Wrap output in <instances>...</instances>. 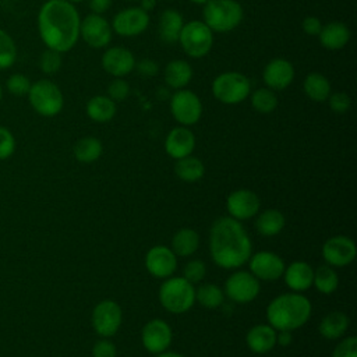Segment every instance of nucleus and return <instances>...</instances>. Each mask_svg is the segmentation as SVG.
I'll list each match as a JSON object with an SVG mask.
<instances>
[{
  "label": "nucleus",
  "mask_w": 357,
  "mask_h": 357,
  "mask_svg": "<svg viewBox=\"0 0 357 357\" xmlns=\"http://www.w3.org/2000/svg\"><path fill=\"white\" fill-rule=\"evenodd\" d=\"M134 68L142 77H153L158 73V64L151 59H142L141 61L135 63Z\"/></svg>",
  "instance_id": "47"
},
{
  "label": "nucleus",
  "mask_w": 357,
  "mask_h": 357,
  "mask_svg": "<svg viewBox=\"0 0 357 357\" xmlns=\"http://www.w3.org/2000/svg\"><path fill=\"white\" fill-rule=\"evenodd\" d=\"M184 25L183 15L173 8H167L162 11L159 17V36L165 43H176L178 42V36L181 28Z\"/></svg>",
  "instance_id": "25"
},
{
  "label": "nucleus",
  "mask_w": 357,
  "mask_h": 357,
  "mask_svg": "<svg viewBox=\"0 0 357 357\" xmlns=\"http://www.w3.org/2000/svg\"><path fill=\"white\" fill-rule=\"evenodd\" d=\"M100 63L107 74L116 78H121L134 70L135 57L126 47L112 46L103 53Z\"/></svg>",
  "instance_id": "19"
},
{
  "label": "nucleus",
  "mask_w": 357,
  "mask_h": 357,
  "mask_svg": "<svg viewBox=\"0 0 357 357\" xmlns=\"http://www.w3.org/2000/svg\"><path fill=\"white\" fill-rule=\"evenodd\" d=\"M284 223H286V219L280 211L266 209L257 218L255 227L259 234L265 237H272L279 234L283 230Z\"/></svg>",
  "instance_id": "31"
},
{
  "label": "nucleus",
  "mask_w": 357,
  "mask_h": 357,
  "mask_svg": "<svg viewBox=\"0 0 357 357\" xmlns=\"http://www.w3.org/2000/svg\"><path fill=\"white\" fill-rule=\"evenodd\" d=\"M322 257L331 266H346L356 258V244L347 236H333L324 243Z\"/></svg>",
  "instance_id": "15"
},
{
  "label": "nucleus",
  "mask_w": 357,
  "mask_h": 357,
  "mask_svg": "<svg viewBox=\"0 0 357 357\" xmlns=\"http://www.w3.org/2000/svg\"><path fill=\"white\" fill-rule=\"evenodd\" d=\"M311 310V303L305 296L284 293L269 303L266 317L275 331H294L310 319Z\"/></svg>",
  "instance_id": "3"
},
{
  "label": "nucleus",
  "mask_w": 357,
  "mask_h": 357,
  "mask_svg": "<svg viewBox=\"0 0 357 357\" xmlns=\"http://www.w3.org/2000/svg\"><path fill=\"white\" fill-rule=\"evenodd\" d=\"M159 301L172 314H183L195 303V289L183 276H170L160 284Z\"/></svg>",
  "instance_id": "5"
},
{
  "label": "nucleus",
  "mask_w": 357,
  "mask_h": 357,
  "mask_svg": "<svg viewBox=\"0 0 357 357\" xmlns=\"http://www.w3.org/2000/svg\"><path fill=\"white\" fill-rule=\"evenodd\" d=\"M190 1H192V3H195V4H205L208 0H190Z\"/></svg>",
  "instance_id": "52"
},
{
  "label": "nucleus",
  "mask_w": 357,
  "mask_h": 357,
  "mask_svg": "<svg viewBox=\"0 0 357 357\" xmlns=\"http://www.w3.org/2000/svg\"><path fill=\"white\" fill-rule=\"evenodd\" d=\"M178 42L185 54L192 59H201L212 49L213 32L204 21L194 20L183 25Z\"/></svg>",
  "instance_id": "8"
},
{
  "label": "nucleus",
  "mask_w": 357,
  "mask_h": 357,
  "mask_svg": "<svg viewBox=\"0 0 357 357\" xmlns=\"http://www.w3.org/2000/svg\"><path fill=\"white\" fill-rule=\"evenodd\" d=\"M199 236L195 230L184 227L174 233L172 238V251L177 257H188L198 250Z\"/></svg>",
  "instance_id": "30"
},
{
  "label": "nucleus",
  "mask_w": 357,
  "mask_h": 357,
  "mask_svg": "<svg viewBox=\"0 0 357 357\" xmlns=\"http://www.w3.org/2000/svg\"><path fill=\"white\" fill-rule=\"evenodd\" d=\"M204 22L212 32H229L243 20V7L236 0H208L204 4Z\"/></svg>",
  "instance_id": "4"
},
{
  "label": "nucleus",
  "mask_w": 357,
  "mask_h": 357,
  "mask_svg": "<svg viewBox=\"0 0 357 357\" xmlns=\"http://www.w3.org/2000/svg\"><path fill=\"white\" fill-rule=\"evenodd\" d=\"M102 142L95 137H82L74 145V156L81 163H92L102 155Z\"/></svg>",
  "instance_id": "33"
},
{
  "label": "nucleus",
  "mask_w": 357,
  "mask_h": 357,
  "mask_svg": "<svg viewBox=\"0 0 357 357\" xmlns=\"http://www.w3.org/2000/svg\"><path fill=\"white\" fill-rule=\"evenodd\" d=\"M93 357H116V346L107 339L98 340L92 347Z\"/></svg>",
  "instance_id": "45"
},
{
  "label": "nucleus",
  "mask_w": 357,
  "mask_h": 357,
  "mask_svg": "<svg viewBox=\"0 0 357 357\" xmlns=\"http://www.w3.org/2000/svg\"><path fill=\"white\" fill-rule=\"evenodd\" d=\"M85 112L91 120L96 123H106L116 114V102L109 96L96 95L86 102Z\"/></svg>",
  "instance_id": "28"
},
{
  "label": "nucleus",
  "mask_w": 357,
  "mask_h": 357,
  "mask_svg": "<svg viewBox=\"0 0 357 357\" xmlns=\"http://www.w3.org/2000/svg\"><path fill=\"white\" fill-rule=\"evenodd\" d=\"M81 18L73 3L46 0L38 14V31L47 49L60 53L73 49L79 38Z\"/></svg>",
  "instance_id": "1"
},
{
  "label": "nucleus",
  "mask_w": 357,
  "mask_h": 357,
  "mask_svg": "<svg viewBox=\"0 0 357 357\" xmlns=\"http://www.w3.org/2000/svg\"><path fill=\"white\" fill-rule=\"evenodd\" d=\"M192 78V68L185 60H172L165 67V82L173 89L185 88Z\"/></svg>",
  "instance_id": "26"
},
{
  "label": "nucleus",
  "mask_w": 357,
  "mask_h": 357,
  "mask_svg": "<svg viewBox=\"0 0 357 357\" xmlns=\"http://www.w3.org/2000/svg\"><path fill=\"white\" fill-rule=\"evenodd\" d=\"M112 6V0H88V7L93 14L102 15Z\"/></svg>",
  "instance_id": "48"
},
{
  "label": "nucleus",
  "mask_w": 357,
  "mask_h": 357,
  "mask_svg": "<svg viewBox=\"0 0 357 357\" xmlns=\"http://www.w3.org/2000/svg\"><path fill=\"white\" fill-rule=\"evenodd\" d=\"M226 206L230 216L236 220H247L257 215L261 202L258 195L247 188H240L229 194Z\"/></svg>",
  "instance_id": "16"
},
{
  "label": "nucleus",
  "mask_w": 357,
  "mask_h": 357,
  "mask_svg": "<svg viewBox=\"0 0 357 357\" xmlns=\"http://www.w3.org/2000/svg\"><path fill=\"white\" fill-rule=\"evenodd\" d=\"M305 95L314 102H325L331 95V82L321 73H310L303 82Z\"/></svg>",
  "instance_id": "29"
},
{
  "label": "nucleus",
  "mask_w": 357,
  "mask_h": 357,
  "mask_svg": "<svg viewBox=\"0 0 357 357\" xmlns=\"http://www.w3.org/2000/svg\"><path fill=\"white\" fill-rule=\"evenodd\" d=\"M195 148V137L192 131L184 126L174 127L165 139V151L173 159H181L192 153Z\"/></svg>",
  "instance_id": "21"
},
{
  "label": "nucleus",
  "mask_w": 357,
  "mask_h": 357,
  "mask_svg": "<svg viewBox=\"0 0 357 357\" xmlns=\"http://www.w3.org/2000/svg\"><path fill=\"white\" fill-rule=\"evenodd\" d=\"M251 92L250 79L237 71L219 74L212 82L213 96L225 105H237L245 100Z\"/></svg>",
  "instance_id": "7"
},
{
  "label": "nucleus",
  "mask_w": 357,
  "mask_h": 357,
  "mask_svg": "<svg viewBox=\"0 0 357 357\" xmlns=\"http://www.w3.org/2000/svg\"><path fill=\"white\" fill-rule=\"evenodd\" d=\"M252 243L240 220L220 216L213 222L209 231V252L218 266L238 268L250 259Z\"/></svg>",
  "instance_id": "2"
},
{
  "label": "nucleus",
  "mask_w": 357,
  "mask_h": 357,
  "mask_svg": "<svg viewBox=\"0 0 357 357\" xmlns=\"http://www.w3.org/2000/svg\"><path fill=\"white\" fill-rule=\"evenodd\" d=\"M350 36H351L350 29L343 22L332 21V22L322 25L318 39L325 49L339 50V49H343L349 43Z\"/></svg>",
  "instance_id": "24"
},
{
  "label": "nucleus",
  "mask_w": 357,
  "mask_h": 357,
  "mask_svg": "<svg viewBox=\"0 0 357 357\" xmlns=\"http://www.w3.org/2000/svg\"><path fill=\"white\" fill-rule=\"evenodd\" d=\"M6 86H7V91H8L11 95L24 96V95H28V92H29L31 81H29V78H28L25 74L14 73V74H11V75L7 78Z\"/></svg>",
  "instance_id": "39"
},
{
  "label": "nucleus",
  "mask_w": 357,
  "mask_h": 357,
  "mask_svg": "<svg viewBox=\"0 0 357 357\" xmlns=\"http://www.w3.org/2000/svg\"><path fill=\"white\" fill-rule=\"evenodd\" d=\"M312 284L317 287V290L322 294H331L336 290L339 284V278L336 272L328 266L322 265L314 271V278H312Z\"/></svg>",
  "instance_id": "35"
},
{
  "label": "nucleus",
  "mask_w": 357,
  "mask_h": 357,
  "mask_svg": "<svg viewBox=\"0 0 357 357\" xmlns=\"http://www.w3.org/2000/svg\"><path fill=\"white\" fill-rule=\"evenodd\" d=\"M67 1H70V3H79V1H82V0H67Z\"/></svg>",
  "instance_id": "53"
},
{
  "label": "nucleus",
  "mask_w": 357,
  "mask_h": 357,
  "mask_svg": "<svg viewBox=\"0 0 357 357\" xmlns=\"http://www.w3.org/2000/svg\"><path fill=\"white\" fill-rule=\"evenodd\" d=\"M1 96H3V88H1V84H0V100H1Z\"/></svg>",
  "instance_id": "54"
},
{
  "label": "nucleus",
  "mask_w": 357,
  "mask_h": 357,
  "mask_svg": "<svg viewBox=\"0 0 357 357\" xmlns=\"http://www.w3.org/2000/svg\"><path fill=\"white\" fill-rule=\"evenodd\" d=\"M261 286L259 280L251 273L245 271H238L231 273L225 283L226 296L240 304L250 303L259 294Z\"/></svg>",
  "instance_id": "11"
},
{
  "label": "nucleus",
  "mask_w": 357,
  "mask_h": 357,
  "mask_svg": "<svg viewBox=\"0 0 357 357\" xmlns=\"http://www.w3.org/2000/svg\"><path fill=\"white\" fill-rule=\"evenodd\" d=\"M349 328V317L340 311H332L325 315L318 326L322 337L328 340H336L344 335Z\"/></svg>",
  "instance_id": "27"
},
{
  "label": "nucleus",
  "mask_w": 357,
  "mask_h": 357,
  "mask_svg": "<svg viewBox=\"0 0 357 357\" xmlns=\"http://www.w3.org/2000/svg\"><path fill=\"white\" fill-rule=\"evenodd\" d=\"M206 273V265L201 259H192L185 264L183 269V278L190 283H199Z\"/></svg>",
  "instance_id": "40"
},
{
  "label": "nucleus",
  "mask_w": 357,
  "mask_h": 357,
  "mask_svg": "<svg viewBox=\"0 0 357 357\" xmlns=\"http://www.w3.org/2000/svg\"><path fill=\"white\" fill-rule=\"evenodd\" d=\"M284 261L275 252L259 251L250 257V272L262 280H276L283 276Z\"/></svg>",
  "instance_id": "18"
},
{
  "label": "nucleus",
  "mask_w": 357,
  "mask_h": 357,
  "mask_svg": "<svg viewBox=\"0 0 357 357\" xmlns=\"http://www.w3.org/2000/svg\"><path fill=\"white\" fill-rule=\"evenodd\" d=\"M170 112L176 121L188 127L195 124L202 114L201 99L188 89H177L170 99Z\"/></svg>",
  "instance_id": "9"
},
{
  "label": "nucleus",
  "mask_w": 357,
  "mask_h": 357,
  "mask_svg": "<svg viewBox=\"0 0 357 357\" xmlns=\"http://www.w3.org/2000/svg\"><path fill=\"white\" fill-rule=\"evenodd\" d=\"M17 60V45L8 32L0 29V70L10 68Z\"/></svg>",
  "instance_id": "37"
},
{
  "label": "nucleus",
  "mask_w": 357,
  "mask_h": 357,
  "mask_svg": "<svg viewBox=\"0 0 357 357\" xmlns=\"http://www.w3.org/2000/svg\"><path fill=\"white\" fill-rule=\"evenodd\" d=\"M332 357H357V337L347 336L340 340L336 344Z\"/></svg>",
  "instance_id": "43"
},
{
  "label": "nucleus",
  "mask_w": 357,
  "mask_h": 357,
  "mask_svg": "<svg viewBox=\"0 0 357 357\" xmlns=\"http://www.w3.org/2000/svg\"><path fill=\"white\" fill-rule=\"evenodd\" d=\"M61 53L53 49H46L40 57H39V67L42 70V73L52 75L54 73H57L61 67Z\"/></svg>",
  "instance_id": "38"
},
{
  "label": "nucleus",
  "mask_w": 357,
  "mask_h": 357,
  "mask_svg": "<svg viewBox=\"0 0 357 357\" xmlns=\"http://www.w3.org/2000/svg\"><path fill=\"white\" fill-rule=\"evenodd\" d=\"M245 342L252 353L265 354L276 344V331L266 324L255 325L247 332Z\"/></svg>",
  "instance_id": "23"
},
{
  "label": "nucleus",
  "mask_w": 357,
  "mask_h": 357,
  "mask_svg": "<svg viewBox=\"0 0 357 357\" xmlns=\"http://www.w3.org/2000/svg\"><path fill=\"white\" fill-rule=\"evenodd\" d=\"M121 321V308L113 300H103L98 303L92 311V326L102 337L113 336L120 329Z\"/></svg>",
  "instance_id": "10"
},
{
  "label": "nucleus",
  "mask_w": 357,
  "mask_h": 357,
  "mask_svg": "<svg viewBox=\"0 0 357 357\" xmlns=\"http://www.w3.org/2000/svg\"><path fill=\"white\" fill-rule=\"evenodd\" d=\"M128 1H132V0H128Z\"/></svg>",
  "instance_id": "55"
},
{
  "label": "nucleus",
  "mask_w": 357,
  "mask_h": 357,
  "mask_svg": "<svg viewBox=\"0 0 357 357\" xmlns=\"http://www.w3.org/2000/svg\"><path fill=\"white\" fill-rule=\"evenodd\" d=\"M284 283L294 291H304L312 286L314 269L304 261H294L283 272Z\"/></svg>",
  "instance_id": "22"
},
{
  "label": "nucleus",
  "mask_w": 357,
  "mask_h": 357,
  "mask_svg": "<svg viewBox=\"0 0 357 357\" xmlns=\"http://www.w3.org/2000/svg\"><path fill=\"white\" fill-rule=\"evenodd\" d=\"M130 95V85L123 78H116L107 85V96L114 102H121Z\"/></svg>",
  "instance_id": "42"
},
{
  "label": "nucleus",
  "mask_w": 357,
  "mask_h": 357,
  "mask_svg": "<svg viewBox=\"0 0 357 357\" xmlns=\"http://www.w3.org/2000/svg\"><path fill=\"white\" fill-rule=\"evenodd\" d=\"M326 100L329 102L331 110L335 112V113H339V114L349 112V109L351 106V99L346 92L331 93Z\"/></svg>",
  "instance_id": "44"
},
{
  "label": "nucleus",
  "mask_w": 357,
  "mask_h": 357,
  "mask_svg": "<svg viewBox=\"0 0 357 357\" xmlns=\"http://www.w3.org/2000/svg\"><path fill=\"white\" fill-rule=\"evenodd\" d=\"M291 331H276V343L280 346H289L291 343Z\"/></svg>",
  "instance_id": "49"
},
{
  "label": "nucleus",
  "mask_w": 357,
  "mask_h": 357,
  "mask_svg": "<svg viewBox=\"0 0 357 357\" xmlns=\"http://www.w3.org/2000/svg\"><path fill=\"white\" fill-rule=\"evenodd\" d=\"M145 266L155 278H170L177 268V255L166 245H155L145 255Z\"/></svg>",
  "instance_id": "17"
},
{
  "label": "nucleus",
  "mask_w": 357,
  "mask_h": 357,
  "mask_svg": "<svg viewBox=\"0 0 357 357\" xmlns=\"http://www.w3.org/2000/svg\"><path fill=\"white\" fill-rule=\"evenodd\" d=\"M225 298L223 290L215 283H204L195 290V300L205 308L213 310L222 305Z\"/></svg>",
  "instance_id": "34"
},
{
  "label": "nucleus",
  "mask_w": 357,
  "mask_h": 357,
  "mask_svg": "<svg viewBox=\"0 0 357 357\" xmlns=\"http://www.w3.org/2000/svg\"><path fill=\"white\" fill-rule=\"evenodd\" d=\"M156 6V0H141V4H139V8H142L144 11L149 13L155 8Z\"/></svg>",
  "instance_id": "50"
},
{
  "label": "nucleus",
  "mask_w": 357,
  "mask_h": 357,
  "mask_svg": "<svg viewBox=\"0 0 357 357\" xmlns=\"http://www.w3.org/2000/svg\"><path fill=\"white\" fill-rule=\"evenodd\" d=\"M251 106L258 113H272L278 106V96L269 88H258L251 93Z\"/></svg>",
  "instance_id": "36"
},
{
  "label": "nucleus",
  "mask_w": 357,
  "mask_h": 357,
  "mask_svg": "<svg viewBox=\"0 0 357 357\" xmlns=\"http://www.w3.org/2000/svg\"><path fill=\"white\" fill-rule=\"evenodd\" d=\"M156 357H184L178 353H173V351H163V353H159L156 354Z\"/></svg>",
  "instance_id": "51"
},
{
  "label": "nucleus",
  "mask_w": 357,
  "mask_h": 357,
  "mask_svg": "<svg viewBox=\"0 0 357 357\" xmlns=\"http://www.w3.org/2000/svg\"><path fill=\"white\" fill-rule=\"evenodd\" d=\"M15 146L14 134L7 127L0 126V160L8 159L15 152Z\"/></svg>",
  "instance_id": "41"
},
{
  "label": "nucleus",
  "mask_w": 357,
  "mask_h": 357,
  "mask_svg": "<svg viewBox=\"0 0 357 357\" xmlns=\"http://www.w3.org/2000/svg\"><path fill=\"white\" fill-rule=\"evenodd\" d=\"M301 26H303V31H304L307 35H310V36H318L319 32H321V29H322V22H321L319 18L310 15V17H305V18L303 20Z\"/></svg>",
  "instance_id": "46"
},
{
  "label": "nucleus",
  "mask_w": 357,
  "mask_h": 357,
  "mask_svg": "<svg viewBox=\"0 0 357 357\" xmlns=\"http://www.w3.org/2000/svg\"><path fill=\"white\" fill-rule=\"evenodd\" d=\"M148 25L149 14L139 7H130L121 10L114 15L112 21L113 32L124 38L141 35L148 28Z\"/></svg>",
  "instance_id": "13"
},
{
  "label": "nucleus",
  "mask_w": 357,
  "mask_h": 357,
  "mask_svg": "<svg viewBox=\"0 0 357 357\" xmlns=\"http://www.w3.org/2000/svg\"><path fill=\"white\" fill-rule=\"evenodd\" d=\"M112 32L110 22L105 17L93 13L86 15L79 25V36L93 49L106 47L112 40Z\"/></svg>",
  "instance_id": "12"
},
{
  "label": "nucleus",
  "mask_w": 357,
  "mask_h": 357,
  "mask_svg": "<svg viewBox=\"0 0 357 357\" xmlns=\"http://www.w3.org/2000/svg\"><path fill=\"white\" fill-rule=\"evenodd\" d=\"M28 100L32 109L43 117L59 114L64 106V98L60 88L50 79H38L31 84Z\"/></svg>",
  "instance_id": "6"
},
{
  "label": "nucleus",
  "mask_w": 357,
  "mask_h": 357,
  "mask_svg": "<svg viewBox=\"0 0 357 357\" xmlns=\"http://www.w3.org/2000/svg\"><path fill=\"white\" fill-rule=\"evenodd\" d=\"M172 329L163 319L155 318L148 321L141 332L142 346L152 354H159L167 350L172 343Z\"/></svg>",
  "instance_id": "14"
},
{
  "label": "nucleus",
  "mask_w": 357,
  "mask_h": 357,
  "mask_svg": "<svg viewBox=\"0 0 357 357\" xmlns=\"http://www.w3.org/2000/svg\"><path fill=\"white\" fill-rule=\"evenodd\" d=\"M262 79L272 91L286 89L294 79V67L286 59H273L265 66Z\"/></svg>",
  "instance_id": "20"
},
{
  "label": "nucleus",
  "mask_w": 357,
  "mask_h": 357,
  "mask_svg": "<svg viewBox=\"0 0 357 357\" xmlns=\"http://www.w3.org/2000/svg\"><path fill=\"white\" fill-rule=\"evenodd\" d=\"M174 173L176 176L187 183H194L198 181L204 173H205V167L204 163L201 162V159L188 155L184 156L181 159H177L176 165H174Z\"/></svg>",
  "instance_id": "32"
}]
</instances>
